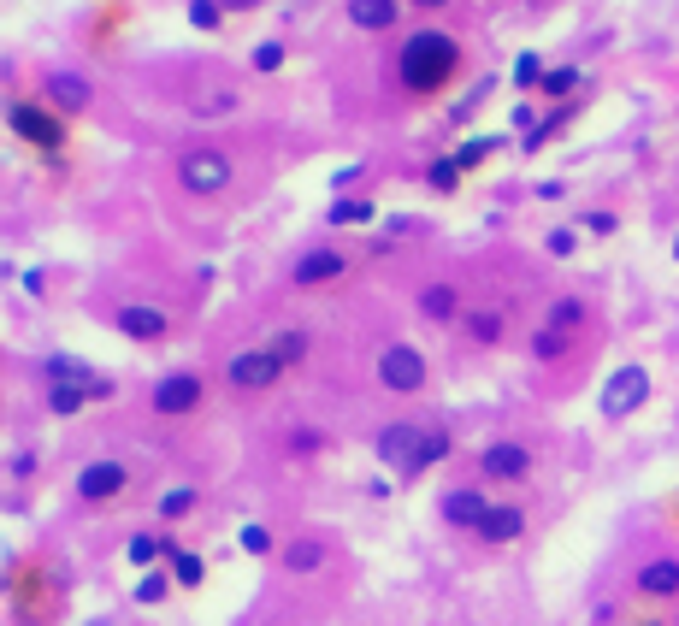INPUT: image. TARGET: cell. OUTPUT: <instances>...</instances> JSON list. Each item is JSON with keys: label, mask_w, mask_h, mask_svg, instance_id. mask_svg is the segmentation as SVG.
I'll return each mask as SVG.
<instances>
[{"label": "cell", "mask_w": 679, "mask_h": 626, "mask_svg": "<svg viewBox=\"0 0 679 626\" xmlns=\"http://www.w3.org/2000/svg\"><path fill=\"white\" fill-rule=\"evenodd\" d=\"M130 491V467H124L119 455H101V461H89L83 473H77V502H119Z\"/></svg>", "instance_id": "obj_7"}, {"label": "cell", "mask_w": 679, "mask_h": 626, "mask_svg": "<svg viewBox=\"0 0 679 626\" xmlns=\"http://www.w3.org/2000/svg\"><path fill=\"white\" fill-rule=\"evenodd\" d=\"M455 184H461V166H455V154H449V160L432 166V189H455Z\"/></svg>", "instance_id": "obj_37"}, {"label": "cell", "mask_w": 679, "mask_h": 626, "mask_svg": "<svg viewBox=\"0 0 679 626\" xmlns=\"http://www.w3.org/2000/svg\"><path fill=\"white\" fill-rule=\"evenodd\" d=\"M420 313L437 319V325H449V319L461 313V290H455V284H426V290H420Z\"/></svg>", "instance_id": "obj_20"}, {"label": "cell", "mask_w": 679, "mask_h": 626, "mask_svg": "<svg viewBox=\"0 0 679 626\" xmlns=\"http://www.w3.org/2000/svg\"><path fill=\"white\" fill-rule=\"evenodd\" d=\"M113 325H119L130 343H160V337L172 331V313H166V308H154V302H124Z\"/></svg>", "instance_id": "obj_11"}, {"label": "cell", "mask_w": 679, "mask_h": 626, "mask_svg": "<svg viewBox=\"0 0 679 626\" xmlns=\"http://www.w3.org/2000/svg\"><path fill=\"white\" fill-rule=\"evenodd\" d=\"M189 508H195V485H172V491H160V514H166V520H184Z\"/></svg>", "instance_id": "obj_29"}, {"label": "cell", "mask_w": 679, "mask_h": 626, "mask_svg": "<svg viewBox=\"0 0 679 626\" xmlns=\"http://www.w3.org/2000/svg\"><path fill=\"white\" fill-rule=\"evenodd\" d=\"M319 562H325V544H319V538H290V544H284V567H290V573H313Z\"/></svg>", "instance_id": "obj_22"}, {"label": "cell", "mask_w": 679, "mask_h": 626, "mask_svg": "<svg viewBox=\"0 0 679 626\" xmlns=\"http://www.w3.org/2000/svg\"><path fill=\"white\" fill-rule=\"evenodd\" d=\"M467 337L473 343H496L502 337V308H473L467 313Z\"/></svg>", "instance_id": "obj_26"}, {"label": "cell", "mask_w": 679, "mask_h": 626, "mask_svg": "<svg viewBox=\"0 0 679 626\" xmlns=\"http://www.w3.org/2000/svg\"><path fill=\"white\" fill-rule=\"evenodd\" d=\"M579 325H585V302H579V296L550 302V331H579Z\"/></svg>", "instance_id": "obj_27"}, {"label": "cell", "mask_w": 679, "mask_h": 626, "mask_svg": "<svg viewBox=\"0 0 679 626\" xmlns=\"http://www.w3.org/2000/svg\"><path fill=\"white\" fill-rule=\"evenodd\" d=\"M585 225H591L597 237H609V231H615V213H585Z\"/></svg>", "instance_id": "obj_39"}, {"label": "cell", "mask_w": 679, "mask_h": 626, "mask_svg": "<svg viewBox=\"0 0 679 626\" xmlns=\"http://www.w3.org/2000/svg\"><path fill=\"white\" fill-rule=\"evenodd\" d=\"M166 567H172V579H178V585H201V573H207V567H201V556H189V550H178V544H172Z\"/></svg>", "instance_id": "obj_28"}, {"label": "cell", "mask_w": 679, "mask_h": 626, "mask_svg": "<svg viewBox=\"0 0 679 626\" xmlns=\"http://www.w3.org/2000/svg\"><path fill=\"white\" fill-rule=\"evenodd\" d=\"M6 125L12 136H24V142H36V148H60L65 142V125L54 107H36V101H12L6 107Z\"/></svg>", "instance_id": "obj_8"}, {"label": "cell", "mask_w": 679, "mask_h": 626, "mask_svg": "<svg viewBox=\"0 0 679 626\" xmlns=\"http://www.w3.org/2000/svg\"><path fill=\"white\" fill-rule=\"evenodd\" d=\"M532 355H538V361H561V355H567V331H550V325H544V331L532 337Z\"/></svg>", "instance_id": "obj_30"}, {"label": "cell", "mask_w": 679, "mask_h": 626, "mask_svg": "<svg viewBox=\"0 0 679 626\" xmlns=\"http://www.w3.org/2000/svg\"><path fill=\"white\" fill-rule=\"evenodd\" d=\"M396 0H349V24H361V30H396Z\"/></svg>", "instance_id": "obj_19"}, {"label": "cell", "mask_w": 679, "mask_h": 626, "mask_svg": "<svg viewBox=\"0 0 679 626\" xmlns=\"http://www.w3.org/2000/svg\"><path fill=\"white\" fill-rule=\"evenodd\" d=\"M189 24L195 30H219L225 24V6L219 0H189Z\"/></svg>", "instance_id": "obj_31"}, {"label": "cell", "mask_w": 679, "mask_h": 626, "mask_svg": "<svg viewBox=\"0 0 679 626\" xmlns=\"http://www.w3.org/2000/svg\"><path fill=\"white\" fill-rule=\"evenodd\" d=\"M674 260H679V237H674Z\"/></svg>", "instance_id": "obj_41"}, {"label": "cell", "mask_w": 679, "mask_h": 626, "mask_svg": "<svg viewBox=\"0 0 679 626\" xmlns=\"http://www.w3.org/2000/svg\"><path fill=\"white\" fill-rule=\"evenodd\" d=\"M124 556H130V567H154L160 556H172V544H160L154 532H136V538L124 544Z\"/></svg>", "instance_id": "obj_24"}, {"label": "cell", "mask_w": 679, "mask_h": 626, "mask_svg": "<svg viewBox=\"0 0 679 626\" xmlns=\"http://www.w3.org/2000/svg\"><path fill=\"white\" fill-rule=\"evenodd\" d=\"M189 107H195L201 119H219V113L237 107V83H225V77H219V83H201V89L189 95Z\"/></svg>", "instance_id": "obj_17"}, {"label": "cell", "mask_w": 679, "mask_h": 626, "mask_svg": "<svg viewBox=\"0 0 679 626\" xmlns=\"http://www.w3.org/2000/svg\"><path fill=\"white\" fill-rule=\"evenodd\" d=\"M638 597H679V562L674 556H656V562L638 567Z\"/></svg>", "instance_id": "obj_16"}, {"label": "cell", "mask_w": 679, "mask_h": 626, "mask_svg": "<svg viewBox=\"0 0 679 626\" xmlns=\"http://www.w3.org/2000/svg\"><path fill=\"white\" fill-rule=\"evenodd\" d=\"M485 514H491V497H485V491H449V497H443V520L461 526V532H479Z\"/></svg>", "instance_id": "obj_14"}, {"label": "cell", "mask_w": 679, "mask_h": 626, "mask_svg": "<svg viewBox=\"0 0 679 626\" xmlns=\"http://www.w3.org/2000/svg\"><path fill=\"white\" fill-rule=\"evenodd\" d=\"M544 249H550V254H573V249H579V237H573V231H550Z\"/></svg>", "instance_id": "obj_38"}, {"label": "cell", "mask_w": 679, "mask_h": 626, "mask_svg": "<svg viewBox=\"0 0 679 626\" xmlns=\"http://www.w3.org/2000/svg\"><path fill=\"white\" fill-rule=\"evenodd\" d=\"M284 65V42H260L254 48V71H278Z\"/></svg>", "instance_id": "obj_36"}, {"label": "cell", "mask_w": 679, "mask_h": 626, "mask_svg": "<svg viewBox=\"0 0 679 626\" xmlns=\"http://www.w3.org/2000/svg\"><path fill=\"white\" fill-rule=\"evenodd\" d=\"M237 544H243L248 556H272V550H278V544H272V532H266V526H254V520L237 532Z\"/></svg>", "instance_id": "obj_32"}, {"label": "cell", "mask_w": 679, "mask_h": 626, "mask_svg": "<svg viewBox=\"0 0 679 626\" xmlns=\"http://www.w3.org/2000/svg\"><path fill=\"white\" fill-rule=\"evenodd\" d=\"M479 467H485V479H526L532 473V449L526 443H491L479 455Z\"/></svg>", "instance_id": "obj_13"}, {"label": "cell", "mask_w": 679, "mask_h": 626, "mask_svg": "<svg viewBox=\"0 0 679 626\" xmlns=\"http://www.w3.org/2000/svg\"><path fill=\"white\" fill-rule=\"evenodd\" d=\"M154 414H166V420H178V414H195L201 408V378L195 373H166L154 384Z\"/></svg>", "instance_id": "obj_10"}, {"label": "cell", "mask_w": 679, "mask_h": 626, "mask_svg": "<svg viewBox=\"0 0 679 626\" xmlns=\"http://www.w3.org/2000/svg\"><path fill=\"white\" fill-rule=\"evenodd\" d=\"M308 349H313V337H308V331H278V337H272V355H278L284 367L308 361Z\"/></svg>", "instance_id": "obj_25"}, {"label": "cell", "mask_w": 679, "mask_h": 626, "mask_svg": "<svg viewBox=\"0 0 679 626\" xmlns=\"http://www.w3.org/2000/svg\"><path fill=\"white\" fill-rule=\"evenodd\" d=\"M107 390H113L107 378H101V384H48V408H54V414H77L89 396H107Z\"/></svg>", "instance_id": "obj_18"}, {"label": "cell", "mask_w": 679, "mask_h": 626, "mask_svg": "<svg viewBox=\"0 0 679 626\" xmlns=\"http://www.w3.org/2000/svg\"><path fill=\"white\" fill-rule=\"evenodd\" d=\"M325 219H331V225H343V231H349V225H372V219H378V207H372L367 195H337V201H331V213H325Z\"/></svg>", "instance_id": "obj_21"}, {"label": "cell", "mask_w": 679, "mask_h": 626, "mask_svg": "<svg viewBox=\"0 0 679 626\" xmlns=\"http://www.w3.org/2000/svg\"><path fill=\"white\" fill-rule=\"evenodd\" d=\"M573 83H579V71H573V65H556V71H544V83H538V89L556 101V95H573Z\"/></svg>", "instance_id": "obj_33"}, {"label": "cell", "mask_w": 679, "mask_h": 626, "mask_svg": "<svg viewBox=\"0 0 679 626\" xmlns=\"http://www.w3.org/2000/svg\"><path fill=\"white\" fill-rule=\"evenodd\" d=\"M231 178H237V166H231V154L225 148H184L178 154V184L189 189V195H225L231 189Z\"/></svg>", "instance_id": "obj_3"}, {"label": "cell", "mask_w": 679, "mask_h": 626, "mask_svg": "<svg viewBox=\"0 0 679 626\" xmlns=\"http://www.w3.org/2000/svg\"><path fill=\"white\" fill-rule=\"evenodd\" d=\"M372 455L384 461V467H396L402 479H420L432 461L449 455V432H426V426H414V420H390L378 443H372Z\"/></svg>", "instance_id": "obj_2"}, {"label": "cell", "mask_w": 679, "mask_h": 626, "mask_svg": "<svg viewBox=\"0 0 679 626\" xmlns=\"http://www.w3.org/2000/svg\"><path fill=\"white\" fill-rule=\"evenodd\" d=\"M644 402H650V373H644L638 361L615 367L609 384H603V414H609V420H626V414H638Z\"/></svg>", "instance_id": "obj_6"}, {"label": "cell", "mask_w": 679, "mask_h": 626, "mask_svg": "<svg viewBox=\"0 0 679 626\" xmlns=\"http://www.w3.org/2000/svg\"><path fill=\"white\" fill-rule=\"evenodd\" d=\"M166 591H172V579H166V573H142L136 603H148V609H154V603H166Z\"/></svg>", "instance_id": "obj_34"}, {"label": "cell", "mask_w": 679, "mask_h": 626, "mask_svg": "<svg viewBox=\"0 0 679 626\" xmlns=\"http://www.w3.org/2000/svg\"><path fill=\"white\" fill-rule=\"evenodd\" d=\"M526 532V514H520V502H491V514H485V526H479V538L502 550V544H514Z\"/></svg>", "instance_id": "obj_15"}, {"label": "cell", "mask_w": 679, "mask_h": 626, "mask_svg": "<svg viewBox=\"0 0 679 626\" xmlns=\"http://www.w3.org/2000/svg\"><path fill=\"white\" fill-rule=\"evenodd\" d=\"M378 384H384V390H396V396L426 390V355H420L414 343H390V349L378 355Z\"/></svg>", "instance_id": "obj_5"}, {"label": "cell", "mask_w": 679, "mask_h": 626, "mask_svg": "<svg viewBox=\"0 0 679 626\" xmlns=\"http://www.w3.org/2000/svg\"><path fill=\"white\" fill-rule=\"evenodd\" d=\"M284 378V361L272 355V343H260V349H243V355H231L225 361V384L231 390H243V396H260V390H272Z\"/></svg>", "instance_id": "obj_4"}, {"label": "cell", "mask_w": 679, "mask_h": 626, "mask_svg": "<svg viewBox=\"0 0 679 626\" xmlns=\"http://www.w3.org/2000/svg\"><path fill=\"white\" fill-rule=\"evenodd\" d=\"M349 272V260L337 249H308L296 266H290V284H302V290H313V284H331V278H343Z\"/></svg>", "instance_id": "obj_12"}, {"label": "cell", "mask_w": 679, "mask_h": 626, "mask_svg": "<svg viewBox=\"0 0 679 626\" xmlns=\"http://www.w3.org/2000/svg\"><path fill=\"white\" fill-rule=\"evenodd\" d=\"M42 95H48V107H54L60 119H77V113H89V101H95L89 77H77V71H48V77H42Z\"/></svg>", "instance_id": "obj_9"}, {"label": "cell", "mask_w": 679, "mask_h": 626, "mask_svg": "<svg viewBox=\"0 0 679 626\" xmlns=\"http://www.w3.org/2000/svg\"><path fill=\"white\" fill-rule=\"evenodd\" d=\"M455 71H461V42L449 30H414L396 54V77L408 95H437Z\"/></svg>", "instance_id": "obj_1"}, {"label": "cell", "mask_w": 679, "mask_h": 626, "mask_svg": "<svg viewBox=\"0 0 679 626\" xmlns=\"http://www.w3.org/2000/svg\"><path fill=\"white\" fill-rule=\"evenodd\" d=\"M408 6H420V12H443L449 0H408Z\"/></svg>", "instance_id": "obj_40"}, {"label": "cell", "mask_w": 679, "mask_h": 626, "mask_svg": "<svg viewBox=\"0 0 679 626\" xmlns=\"http://www.w3.org/2000/svg\"><path fill=\"white\" fill-rule=\"evenodd\" d=\"M514 83H520V89L544 83V65H538V54H520V60H514Z\"/></svg>", "instance_id": "obj_35"}, {"label": "cell", "mask_w": 679, "mask_h": 626, "mask_svg": "<svg viewBox=\"0 0 679 626\" xmlns=\"http://www.w3.org/2000/svg\"><path fill=\"white\" fill-rule=\"evenodd\" d=\"M42 373H48V384H101V378L89 373V361H71V355H54Z\"/></svg>", "instance_id": "obj_23"}]
</instances>
